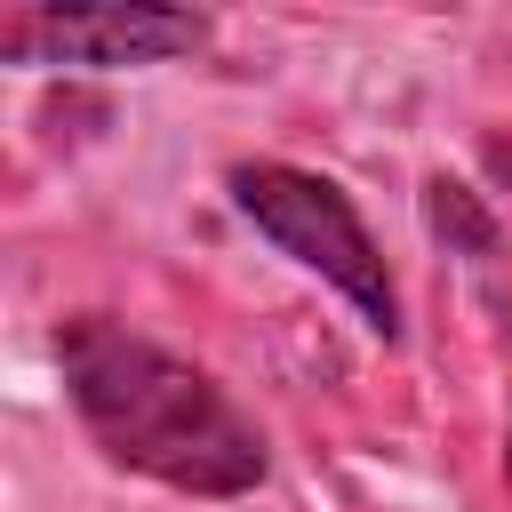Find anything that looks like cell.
<instances>
[{
  "label": "cell",
  "instance_id": "obj_1",
  "mask_svg": "<svg viewBox=\"0 0 512 512\" xmlns=\"http://www.w3.org/2000/svg\"><path fill=\"white\" fill-rule=\"evenodd\" d=\"M56 376L80 432L120 472L176 496H248L264 480V432L248 424V408L144 328L112 312H72L56 328Z\"/></svg>",
  "mask_w": 512,
  "mask_h": 512
},
{
  "label": "cell",
  "instance_id": "obj_2",
  "mask_svg": "<svg viewBox=\"0 0 512 512\" xmlns=\"http://www.w3.org/2000/svg\"><path fill=\"white\" fill-rule=\"evenodd\" d=\"M224 192L288 264L320 272L384 344L400 336V288H392L384 248H376V232H368V216L352 208L344 184H328L312 168H288V160H240L224 176Z\"/></svg>",
  "mask_w": 512,
  "mask_h": 512
},
{
  "label": "cell",
  "instance_id": "obj_3",
  "mask_svg": "<svg viewBox=\"0 0 512 512\" xmlns=\"http://www.w3.org/2000/svg\"><path fill=\"white\" fill-rule=\"evenodd\" d=\"M208 40V16L192 8H16L0 16V48L24 56V64H168V56H192Z\"/></svg>",
  "mask_w": 512,
  "mask_h": 512
},
{
  "label": "cell",
  "instance_id": "obj_4",
  "mask_svg": "<svg viewBox=\"0 0 512 512\" xmlns=\"http://www.w3.org/2000/svg\"><path fill=\"white\" fill-rule=\"evenodd\" d=\"M504 184H512V160H504Z\"/></svg>",
  "mask_w": 512,
  "mask_h": 512
}]
</instances>
